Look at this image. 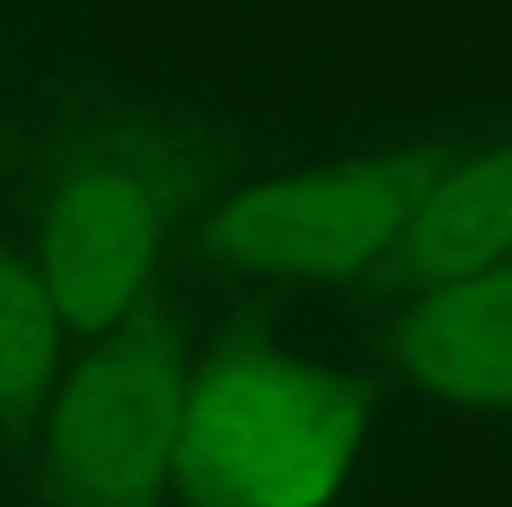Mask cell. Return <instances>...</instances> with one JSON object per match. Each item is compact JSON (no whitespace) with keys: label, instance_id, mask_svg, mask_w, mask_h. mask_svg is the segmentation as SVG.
Wrapping results in <instances>:
<instances>
[{"label":"cell","instance_id":"1","mask_svg":"<svg viewBox=\"0 0 512 507\" xmlns=\"http://www.w3.org/2000/svg\"><path fill=\"white\" fill-rule=\"evenodd\" d=\"M363 433L339 373L284 353H229L184 388L179 478L199 507H324Z\"/></svg>","mask_w":512,"mask_h":507},{"label":"cell","instance_id":"2","mask_svg":"<svg viewBox=\"0 0 512 507\" xmlns=\"http://www.w3.org/2000/svg\"><path fill=\"white\" fill-rule=\"evenodd\" d=\"M184 363L160 319H120L65 378L45 463L65 507H155L179 468Z\"/></svg>","mask_w":512,"mask_h":507},{"label":"cell","instance_id":"3","mask_svg":"<svg viewBox=\"0 0 512 507\" xmlns=\"http://www.w3.org/2000/svg\"><path fill=\"white\" fill-rule=\"evenodd\" d=\"M438 174V155H403L274 179L219 204L199 229V244L209 259L244 274L339 279L403 239Z\"/></svg>","mask_w":512,"mask_h":507},{"label":"cell","instance_id":"4","mask_svg":"<svg viewBox=\"0 0 512 507\" xmlns=\"http://www.w3.org/2000/svg\"><path fill=\"white\" fill-rule=\"evenodd\" d=\"M165 239L160 194L125 165L75 169L45 204L40 284L65 329L105 334L120 324L155 269Z\"/></svg>","mask_w":512,"mask_h":507},{"label":"cell","instance_id":"5","mask_svg":"<svg viewBox=\"0 0 512 507\" xmlns=\"http://www.w3.org/2000/svg\"><path fill=\"white\" fill-rule=\"evenodd\" d=\"M403 368L463 408L512 403V259L433 284L398 338Z\"/></svg>","mask_w":512,"mask_h":507},{"label":"cell","instance_id":"6","mask_svg":"<svg viewBox=\"0 0 512 507\" xmlns=\"http://www.w3.org/2000/svg\"><path fill=\"white\" fill-rule=\"evenodd\" d=\"M403 234L413 269L433 284L512 259V150L443 169Z\"/></svg>","mask_w":512,"mask_h":507},{"label":"cell","instance_id":"7","mask_svg":"<svg viewBox=\"0 0 512 507\" xmlns=\"http://www.w3.org/2000/svg\"><path fill=\"white\" fill-rule=\"evenodd\" d=\"M60 314L35 269L0 249V413H30L60 373Z\"/></svg>","mask_w":512,"mask_h":507}]
</instances>
